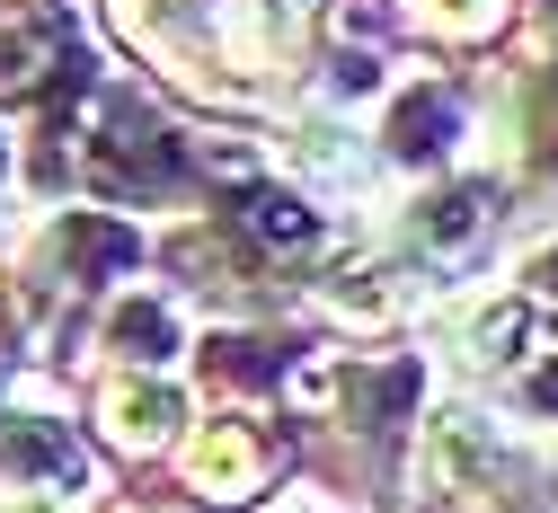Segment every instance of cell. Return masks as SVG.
<instances>
[{
	"mask_svg": "<svg viewBox=\"0 0 558 513\" xmlns=\"http://www.w3.org/2000/svg\"><path fill=\"white\" fill-rule=\"evenodd\" d=\"M426 478H435L444 496H461V504H506V496L523 487V452L497 433V416L452 407V416H435V433H426Z\"/></svg>",
	"mask_w": 558,
	"mask_h": 513,
	"instance_id": "cell-1",
	"label": "cell"
},
{
	"mask_svg": "<svg viewBox=\"0 0 558 513\" xmlns=\"http://www.w3.org/2000/svg\"><path fill=\"white\" fill-rule=\"evenodd\" d=\"M98 425H107V443H124V452H160L169 433L186 425V390L169 372L124 363V372H107V390H98Z\"/></svg>",
	"mask_w": 558,
	"mask_h": 513,
	"instance_id": "cell-2",
	"label": "cell"
},
{
	"mask_svg": "<svg viewBox=\"0 0 558 513\" xmlns=\"http://www.w3.org/2000/svg\"><path fill=\"white\" fill-rule=\"evenodd\" d=\"M178 469H186V487H195V496L231 504V496H257V478H266V443H257V425L214 416V425H195V433H186Z\"/></svg>",
	"mask_w": 558,
	"mask_h": 513,
	"instance_id": "cell-3",
	"label": "cell"
},
{
	"mask_svg": "<svg viewBox=\"0 0 558 513\" xmlns=\"http://www.w3.org/2000/svg\"><path fill=\"white\" fill-rule=\"evenodd\" d=\"M0 478H19V487H62V496H81L89 487V452L72 443V425H53V416H0Z\"/></svg>",
	"mask_w": 558,
	"mask_h": 513,
	"instance_id": "cell-4",
	"label": "cell"
},
{
	"mask_svg": "<svg viewBox=\"0 0 558 513\" xmlns=\"http://www.w3.org/2000/svg\"><path fill=\"white\" fill-rule=\"evenodd\" d=\"M45 257H53V283L98 292V283H116V274H124L133 231L116 222V212H62V222L45 231Z\"/></svg>",
	"mask_w": 558,
	"mask_h": 513,
	"instance_id": "cell-5",
	"label": "cell"
},
{
	"mask_svg": "<svg viewBox=\"0 0 558 513\" xmlns=\"http://www.w3.org/2000/svg\"><path fill=\"white\" fill-rule=\"evenodd\" d=\"M487 240V195L478 186H435L408 212V248L426 266H470V248Z\"/></svg>",
	"mask_w": 558,
	"mask_h": 513,
	"instance_id": "cell-6",
	"label": "cell"
},
{
	"mask_svg": "<svg viewBox=\"0 0 558 513\" xmlns=\"http://www.w3.org/2000/svg\"><path fill=\"white\" fill-rule=\"evenodd\" d=\"M452 133H461V98L444 81H408L381 115V142H390V160H444L452 151Z\"/></svg>",
	"mask_w": 558,
	"mask_h": 513,
	"instance_id": "cell-7",
	"label": "cell"
},
{
	"mask_svg": "<svg viewBox=\"0 0 558 513\" xmlns=\"http://www.w3.org/2000/svg\"><path fill=\"white\" fill-rule=\"evenodd\" d=\"M328 319H345V328H390L399 310H408V274L399 266H345V274H328Z\"/></svg>",
	"mask_w": 558,
	"mask_h": 513,
	"instance_id": "cell-8",
	"label": "cell"
},
{
	"mask_svg": "<svg viewBox=\"0 0 558 513\" xmlns=\"http://www.w3.org/2000/svg\"><path fill=\"white\" fill-rule=\"evenodd\" d=\"M107 345H133V363H143V372H160V363L178 354V319L151 302V292H124L116 319H107Z\"/></svg>",
	"mask_w": 558,
	"mask_h": 513,
	"instance_id": "cell-9",
	"label": "cell"
},
{
	"mask_svg": "<svg viewBox=\"0 0 558 513\" xmlns=\"http://www.w3.org/2000/svg\"><path fill=\"white\" fill-rule=\"evenodd\" d=\"M523 337H532V302H487L470 319V337H461V363L470 372H506V363L523 354Z\"/></svg>",
	"mask_w": 558,
	"mask_h": 513,
	"instance_id": "cell-10",
	"label": "cell"
},
{
	"mask_svg": "<svg viewBox=\"0 0 558 513\" xmlns=\"http://www.w3.org/2000/svg\"><path fill=\"white\" fill-rule=\"evenodd\" d=\"M506 10H514V0H408V19L435 27V36H487Z\"/></svg>",
	"mask_w": 558,
	"mask_h": 513,
	"instance_id": "cell-11",
	"label": "cell"
},
{
	"mask_svg": "<svg viewBox=\"0 0 558 513\" xmlns=\"http://www.w3.org/2000/svg\"><path fill=\"white\" fill-rule=\"evenodd\" d=\"M248 231H266L275 248H302V240H319V222H311V204L302 195H248Z\"/></svg>",
	"mask_w": 558,
	"mask_h": 513,
	"instance_id": "cell-12",
	"label": "cell"
},
{
	"mask_svg": "<svg viewBox=\"0 0 558 513\" xmlns=\"http://www.w3.org/2000/svg\"><path fill=\"white\" fill-rule=\"evenodd\" d=\"M523 407H541V416L558 425V354H549V363H541V372L523 381Z\"/></svg>",
	"mask_w": 558,
	"mask_h": 513,
	"instance_id": "cell-13",
	"label": "cell"
},
{
	"mask_svg": "<svg viewBox=\"0 0 558 513\" xmlns=\"http://www.w3.org/2000/svg\"><path fill=\"white\" fill-rule=\"evenodd\" d=\"M532 302H558V240L532 257Z\"/></svg>",
	"mask_w": 558,
	"mask_h": 513,
	"instance_id": "cell-14",
	"label": "cell"
},
{
	"mask_svg": "<svg viewBox=\"0 0 558 513\" xmlns=\"http://www.w3.org/2000/svg\"><path fill=\"white\" fill-rule=\"evenodd\" d=\"M284 513H311V504H284Z\"/></svg>",
	"mask_w": 558,
	"mask_h": 513,
	"instance_id": "cell-15",
	"label": "cell"
}]
</instances>
